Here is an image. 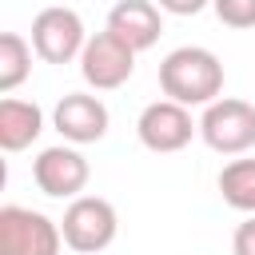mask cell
<instances>
[{
    "instance_id": "obj_8",
    "label": "cell",
    "mask_w": 255,
    "mask_h": 255,
    "mask_svg": "<svg viewBox=\"0 0 255 255\" xmlns=\"http://www.w3.org/2000/svg\"><path fill=\"white\" fill-rule=\"evenodd\" d=\"M88 159L76 151V147H44L36 159H32V179L44 195L52 199H80V191L88 187Z\"/></svg>"
},
{
    "instance_id": "obj_1",
    "label": "cell",
    "mask_w": 255,
    "mask_h": 255,
    "mask_svg": "<svg viewBox=\"0 0 255 255\" xmlns=\"http://www.w3.org/2000/svg\"><path fill=\"white\" fill-rule=\"evenodd\" d=\"M159 88L167 100H175L183 108H207L223 92V64L215 52H207L199 44H183V48L163 56Z\"/></svg>"
},
{
    "instance_id": "obj_11",
    "label": "cell",
    "mask_w": 255,
    "mask_h": 255,
    "mask_svg": "<svg viewBox=\"0 0 255 255\" xmlns=\"http://www.w3.org/2000/svg\"><path fill=\"white\" fill-rule=\"evenodd\" d=\"M44 131V112L28 100H0V147L24 151Z\"/></svg>"
},
{
    "instance_id": "obj_16",
    "label": "cell",
    "mask_w": 255,
    "mask_h": 255,
    "mask_svg": "<svg viewBox=\"0 0 255 255\" xmlns=\"http://www.w3.org/2000/svg\"><path fill=\"white\" fill-rule=\"evenodd\" d=\"M159 12H171V16H199L211 0H155Z\"/></svg>"
},
{
    "instance_id": "obj_15",
    "label": "cell",
    "mask_w": 255,
    "mask_h": 255,
    "mask_svg": "<svg viewBox=\"0 0 255 255\" xmlns=\"http://www.w3.org/2000/svg\"><path fill=\"white\" fill-rule=\"evenodd\" d=\"M231 251H235V255H255V215H251V219H243V223L235 227Z\"/></svg>"
},
{
    "instance_id": "obj_10",
    "label": "cell",
    "mask_w": 255,
    "mask_h": 255,
    "mask_svg": "<svg viewBox=\"0 0 255 255\" xmlns=\"http://www.w3.org/2000/svg\"><path fill=\"white\" fill-rule=\"evenodd\" d=\"M108 32H116L131 52H143L159 40L163 32V16L155 0H120L108 12Z\"/></svg>"
},
{
    "instance_id": "obj_14",
    "label": "cell",
    "mask_w": 255,
    "mask_h": 255,
    "mask_svg": "<svg viewBox=\"0 0 255 255\" xmlns=\"http://www.w3.org/2000/svg\"><path fill=\"white\" fill-rule=\"evenodd\" d=\"M211 8L227 28H255V0H211Z\"/></svg>"
},
{
    "instance_id": "obj_5",
    "label": "cell",
    "mask_w": 255,
    "mask_h": 255,
    "mask_svg": "<svg viewBox=\"0 0 255 255\" xmlns=\"http://www.w3.org/2000/svg\"><path fill=\"white\" fill-rule=\"evenodd\" d=\"M88 36H84V20L72 8H44L32 20V52L48 64H72L80 60Z\"/></svg>"
},
{
    "instance_id": "obj_6",
    "label": "cell",
    "mask_w": 255,
    "mask_h": 255,
    "mask_svg": "<svg viewBox=\"0 0 255 255\" xmlns=\"http://www.w3.org/2000/svg\"><path fill=\"white\" fill-rule=\"evenodd\" d=\"M135 72V52L116 36V32H96L88 36L84 52H80V76L96 88V92H112L120 84H128Z\"/></svg>"
},
{
    "instance_id": "obj_3",
    "label": "cell",
    "mask_w": 255,
    "mask_h": 255,
    "mask_svg": "<svg viewBox=\"0 0 255 255\" xmlns=\"http://www.w3.org/2000/svg\"><path fill=\"white\" fill-rule=\"evenodd\" d=\"M64 231L48 215L4 203L0 207V255H60Z\"/></svg>"
},
{
    "instance_id": "obj_7",
    "label": "cell",
    "mask_w": 255,
    "mask_h": 255,
    "mask_svg": "<svg viewBox=\"0 0 255 255\" xmlns=\"http://www.w3.org/2000/svg\"><path fill=\"white\" fill-rule=\"evenodd\" d=\"M199 131V124L191 120V112L175 100H155L139 112L135 120V135L147 151H159V155H171V151H183L191 143V135Z\"/></svg>"
},
{
    "instance_id": "obj_2",
    "label": "cell",
    "mask_w": 255,
    "mask_h": 255,
    "mask_svg": "<svg viewBox=\"0 0 255 255\" xmlns=\"http://www.w3.org/2000/svg\"><path fill=\"white\" fill-rule=\"evenodd\" d=\"M199 135L219 155H243L247 147H255V104L235 100V96H219L215 104L203 108Z\"/></svg>"
},
{
    "instance_id": "obj_12",
    "label": "cell",
    "mask_w": 255,
    "mask_h": 255,
    "mask_svg": "<svg viewBox=\"0 0 255 255\" xmlns=\"http://www.w3.org/2000/svg\"><path fill=\"white\" fill-rule=\"evenodd\" d=\"M219 195L227 207L255 215V159H231L219 171Z\"/></svg>"
},
{
    "instance_id": "obj_4",
    "label": "cell",
    "mask_w": 255,
    "mask_h": 255,
    "mask_svg": "<svg viewBox=\"0 0 255 255\" xmlns=\"http://www.w3.org/2000/svg\"><path fill=\"white\" fill-rule=\"evenodd\" d=\"M60 231H64V243L80 255H96L104 247H112L116 231H120V219H116V207L100 195H80L68 203L64 219H60Z\"/></svg>"
},
{
    "instance_id": "obj_9",
    "label": "cell",
    "mask_w": 255,
    "mask_h": 255,
    "mask_svg": "<svg viewBox=\"0 0 255 255\" xmlns=\"http://www.w3.org/2000/svg\"><path fill=\"white\" fill-rule=\"evenodd\" d=\"M52 124L56 131L68 139V143H96L108 135V108L100 96H88V92H68L56 112H52Z\"/></svg>"
},
{
    "instance_id": "obj_13",
    "label": "cell",
    "mask_w": 255,
    "mask_h": 255,
    "mask_svg": "<svg viewBox=\"0 0 255 255\" xmlns=\"http://www.w3.org/2000/svg\"><path fill=\"white\" fill-rule=\"evenodd\" d=\"M28 72H32V44L20 32H4L0 36V92L20 88Z\"/></svg>"
}]
</instances>
